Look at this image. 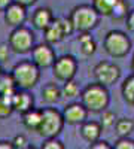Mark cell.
Here are the masks:
<instances>
[{"label": "cell", "mask_w": 134, "mask_h": 149, "mask_svg": "<svg viewBox=\"0 0 134 149\" xmlns=\"http://www.w3.org/2000/svg\"><path fill=\"white\" fill-rule=\"evenodd\" d=\"M82 104L87 110L101 112L109 104V91L100 84H91L82 93Z\"/></svg>", "instance_id": "obj_1"}, {"label": "cell", "mask_w": 134, "mask_h": 149, "mask_svg": "<svg viewBox=\"0 0 134 149\" xmlns=\"http://www.w3.org/2000/svg\"><path fill=\"white\" fill-rule=\"evenodd\" d=\"M103 46H104V51L110 57L121 58L128 54L130 48H131V40L128 39V36L124 31L112 30L106 34Z\"/></svg>", "instance_id": "obj_2"}, {"label": "cell", "mask_w": 134, "mask_h": 149, "mask_svg": "<svg viewBox=\"0 0 134 149\" xmlns=\"http://www.w3.org/2000/svg\"><path fill=\"white\" fill-rule=\"evenodd\" d=\"M70 22H72L73 29H76L79 31H88L97 26V22H99V14L95 12L94 8L83 5V6L76 8L72 12Z\"/></svg>", "instance_id": "obj_3"}, {"label": "cell", "mask_w": 134, "mask_h": 149, "mask_svg": "<svg viewBox=\"0 0 134 149\" xmlns=\"http://www.w3.org/2000/svg\"><path fill=\"white\" fill-rule=\"evenodd\" d=\"M61 127H63L61 115L54 109H48L42 113V121L37 130L40 131V134L46 136V137H54V136L60 133Z\"/></svg>", "instance_id": "obj_4"}, {"label": "cell", "mask_w": 134, "mask_h": 149, "mask_svg": "<svg viewBox=\"0 0 134 149\" xmlns=\"http://www.w3.org/2000/svg\"><path fill=\"white\" fill-rule=\"evenodd\" d=\"M121 70L115 63H110V61H100L99 64L94 67V76L97 84H100L103 86L112 85L119 79Z\"/></svg>", "instance_id": "obj_5"}, {"label": "cell", "mask_w": 134, "mask_h": 149, "mask_svg": "<svg viewBox=\"0 0 134 149\" xmlns=\"http://www.w3.org/2000/svg\"><path fill=\"white\" fill-rule=\"evenodd\" d=\"M73 30L72 22L69 19H57L46 27V39L49 42H58L66 34Z\"/></svg>", "instance_id": "obj_6"}, {"label": "cell", "mask_w": 134, "mask_h": 149, "mask_svg": "<svg viewBox=\"0 0 134 149\" xmlns=\"http://www.w3.org/2000/svg\"><path fill=\"white\" fill-rule=\"evenodd\" d=\"M54 72L57 74V78L63 81H70L76 72V61L72 57H61L60 60L55 61Z\"/></svg>", "instance_id": "obj_7"}, {"label": "cell", "mask_w": 134, "mask_h": 149, "mask_svg": "<svg viewBox=\"0 0 134 149\" xmlns=\"http://www.w3.org/2000/svg\"><path fill=\"white\" fill-rule=\"evenodd\" d=\"M15 79L22 86H31L37 79V70L34 66L24 63L15 69Z\"/></svg>", "instance_id": "obj_8"}, {"label": "cell", "mask_w": 134, "mask_h": 149, "mask_svg": "<svg viewBox=\"0 0 134 149\" xmlns=\"http://www.w3.org/2000/svg\"><path fill=\"white\" fill-rule=\"evenodd\" d=\"M87 113H88V110L83 107V104L73 103V104L66 107L64 119L69 124H79V122H83L85 119H87Z\"/></svg>", "instance_id": "obj_9"}, {"label": "cell", "mask_w": 134, "mask_h": 149, "mask_svg": "<svg viewBox=\"0 0 134 149\" xmlns=\"http://www.w3.org/2000/svg\"><path fill=\"white\" fill-rule=\"evenodd\" d=\"M81 134L87 142L94 143L97 140H100L101 125L95 121H87V122H83V125L81 127Z\"/></svg>", "instance_id": "obj_10"}, {"label": "cell", "mask_w": 134, "mask_h": 149, "mask_svg": "<svg viewBox=\"0 0 134 149\" xmlns=\"http://www.w3.org/2000/svg\"><path fill=\"white\" fill-rule=\"evenodd\" d=\"M122 0H94L92 8L95 9V12L99 15H104V17H112V14L115 12V9L118 8V5Z\"/></svg>", "instance_id": "obj_11"}, {"label": "cell", "mask_w": 134, "mask_h": 149, "mask_svg": "<svg viewBox=\"0 0 134 149\" xmlns=\"http://www.w3.org/2000/svg\"><path fill=\"white\" fill-rule=\"evenodd\" d=\"M34 61L39 66H42V67L51 66L52 61H54V54L51 51V48L46 46V45L37 46V48H36V51H34Z\"/></svg>", "instance_id": "obj_12"}, {"label": "cell", "mask_w": 134, "mask_h": 149, "mask_svg": "<svg viewBox=\"0 0 134 149\" xmlns=\"http://www.w3.org/2000/svg\"><path fill=\"white\" fill-rule=\"evenodd\" d=\"M31 34L27 30H17L12 34V45L19 51H26L31 45Z\"/></svg>", "instance_id": "obj_13"}, {"label": "cell", "mask_w": 134, "mask_h": 149, "mask_svg": "<svg viewBox=\"0 0 134 149\" xmlns=\"http://www.w3.org/2000/svg\"><path fill=\"white\" fill-rule=\"evenodd\" d=\"M115 130L119 137H128L134 131V121H131L128 118H121L115 124Z\"/></svg>", "instance_id": "obj_14"}, {"label": "cell", "mask_w": 134, "mask_h": 149, "mask_svg": "<svg viewBox=\"0 0 134 149\" xmlns=\"http://www.w3.org/2000/svg\"><path fill=\"white\" fill-rule=\"evenodd\" d=\"M121 91H122L124 100L134 106V74H131L124 81L122 86H121Z\"/></svg>", "instance_id": "obj_15"}, {"label": "cell", "mask_w": 134, "mask_h": 149, "mask_svg": "<svg viewBox=\"0 0 134 149\" xmlns=\"http://www.w3.org/2000/svg\"><path fill=\"white\" fill-rule=\"evenodd\" d=\"M34 24L39 29H46L51 24V12L48 9H39L34 17Z\"/></svg>", "instance_id": "obj_16"}, {"label": "cell", "mask_w": 134, "mask_h": 149, "mask_svg": "<svg viewBox=\"0 0 134 149\" xmlns=\"http://www.w3.org/2000/svg\"><path fill=\"white\" fill-rule=\"evenodd\" d=\"M31 104V100L27 94H15L12 97V106L18 110H27Z\"/></svg>", "instance_id": "obj_17"}, {"label": "cell", "mask_w": 134, "mask_h": 149, "mask_svg": "<svg viewBox=\"0 0 134 149\" xmlns=\"http://www.w3.org/2000/svg\"><path fill=\"white\" fill-rule=\"evenodd\" d=\"M79 43H81V48H82V52L85 55H91L95 51V42L91 39V36L87 34V33L79 37Z\"/></svg>", "instance_id": "obj_18"}, {"label": "cell", "mask_w": 134, "mask_h": 149, "mask_svg": "<svg viewBox=\"0 0 134 149\" xmlns=\"http://www.w3.org/2000/svg\"><path fill=\"white\" fill-rule=\"evenodd\" d=\"M8 21L12 24H18L24 19V9L21 6H10L8 10V15H6Z\"/></svg>", "instance_id": "obj_19"}, {"label": "cell", "mask_w": 134, "mask_h": 149, "mask_svg": "<svg viewBox=\"0 0 134 149\" xmlns=\"http://www.w3.org/2000/svg\"><path fill=\"white\" fill-rule=\"evenodd\" d=\"M40 121H42V113L40 112H28L24 118V122L28 128H39L40 125Z\"/></svg>", "instance_id": "obj_20"}, {"label": "cell", "mask_w": 134, "mask_h": 149, "mask_svg": "<svg viewBox=\"0 0 134 149\" xmlns=\"http://www.w3.org/2000/svg\"><path fill=\"white\" fill-rule=\"evenodd\" d=\"M58 97H60V90L57 88L55 85H48L46 88L43 90V98L46 102L52 103V102L58 100Z\"/></svg>", "instance_id": "obj_21"}, {"label": "cell", "mask_w": 134, "mask_h": 149, "mask_svg": "<svg viewBox=\"0 0 134 149\" xmlns=\"http://www.w3.org/2000/svg\"><path fill=\"white\" fill-rule=\"evenodd\" d=\"M116 124V118H115V113L110 110H104L103 112V116H101V128H110Z\"/></svg>", "instance_id": "obj_22"}, {"label": "cell", "mask_w": 134, "mask_h": 149, "mask_svg": "<svg viewBox=\"0 0 134 149\" xmlns=\"http://www.w3.org/2000/svg\"><path fill=\"white\" fill-rule=\"evenodd\" d=\"M112 148L113 149H134V140L130 137H119Z\"/></svg>", "instance_id": "obj_23"}, {"label": "cell", "mask_w": 134, "mask_h": 149, "mask_svg": "<svg viewBox=\"0 0 134 149\" xmlns=\"http://www.w3.org/2000/svg\"><path fill=\"white\" fill-rule=\"evenodd\" d=\"M10 106H12V97H6V95L0 97V115L2 116L9 115Z\"/></svg>", "instance_id": "obj_24"}, {"label": "cell", "mask_w": 134, "mask_h": 149, "mask_svg": "<svg viewBox=\"0 0 134 149\" xmlns=\"http://www.w3.org/2000/svg\"><path fill=\"white\" fill-rule=\"evenodd\" d=\"M63 93H64L66 97H76L79 94V86L75 82L67 81V84L64 85V88H63Z\"/></svg>", "instance_id": "obj_25"}, {"label": "cell", "mask_w": 134, "mask_h": 149, "mask_svg": "<svg viewBox=\"0 0 134 149\" xmlns=\"http://www.w3.org/2000/svg\"><path fill=\"white\" fill-rule=\"evenodd\" d=\"M42 149H64V148H63V145L60 143L58 140L49 139V140H48V142H45V143H43Z\"/></svg>", "instance_id": "obj_26"}, {"label": "cell", "mask_w": 134, "mask_h": 149, "mask_svg": "<svg viewBox=\"0 0 134 149\" xmlns=\"http://www.w3.org/2000/svg\"><path fill=\"white\" fill-rule=\"evenodd\" d=\"M90 149H113V148L104 140H97V142L90 145Z\"/></svg>", "instance_id": "obj_27"}, {"label": "cell", "mask_w": 134, "mask_h": 149, "mask_svg": "<svg viewBox=\"0 0 134 149\" xmlns=\"http://www.w3.org/2000/svg\"><path fill=\"white\" fill-rule=\"evenodd\" d=\"M125 26H127V29L130 30V31H134V10H131L130 14L127 15V18H125Z\"/></svg>", "instance_id": "obj_28"}, {"label": "cell", "mask_w": 134, "mask_h": 149, "mask_svg": "<svg viewBox=\"0 0 134 149\" xmlns=\"http://www.w3.org/2000/svg\"><path fill=\"white\" fill-rule=\"evenodd\" d=\"M14 143L19 149H26V137H24V136H18V137H15Z\"/></svg>", "instance_id": "obj_29"}, {"label": "cell", "mask_w": 134, "mask_h": 149, "mask_svg": "<svg viewBox=\"0 0 134 149\" xmlns=\"http://www.w3.org/2000/svg\"><path fill=\"white\" fill-rule=\"evenodd\" d=\"M0 58H2V60L6 58V46H2V48H0Z\"/></svg>", "instance_id": "obj_30"}, {"label": "cell", "mask_w": 134, "mask_h": 149, "mask_svg": "<svg viewBox=\"0 0 134 149\" xmlns=\"http://www.w3.org/2000/svg\"><path fill=\"white\" fill-rule=\"evenodd\" d=\"M0 149H14V148L8 143H0Z\"/></svg>", "instance_id": "obj_31"}, {"label": "cell", "mask_w": 134, "mask_h": 149, "mask_svg": "<svg viewBox=\"0 0 134 149\" xmlns=\"http://www.w3.org/2000/svg\"><path fill=\"white\" fill-rule=\"evenodd\" d=\"M19 3H22V5H28V3H33L34 0H18Z\"/></svg>", "instance_id": "obj_32"}, {"label": "cell", "mask_w": 134, "mask_h": 149, "mask_svg": "<svg viewBox=\"0 0 134 149\" xmlns=\"http://www.w3.org/2000/svg\"><path fill=\"white\" fill-rule=\"evenodd\" d=\"M8 2H9V0H0V8L6 6V5H8Z\"/></svg>", "instance_id": "obj_33"}, {"label": "cell", "mask_w": 134, "mask_h": 149, "mask_svg": "<svg viewBox=\"0 0 134 149\" xmlns=\"http://www.w3.org/2000/svg\"><path fill=\"white\" fill-rule=\"evenodd\" d=\"M131 70H133V74H134V55H133V61H131Z\"/></svg>", "instance_id": "obj_34"}, {"label": "cell", "mask_w": 134, "mask_h": 149, "mask_svg": "<svg viewBox=\"0 0 134 149\" xmlns=\"http://www.w3.org/2000/svg\"><path fill=\"white\" fill-rule=\"evenodd\" d=\"M26 149H33V148H26Z\"/></svg>", "instance_id": "obj_35"}]
</instances>
